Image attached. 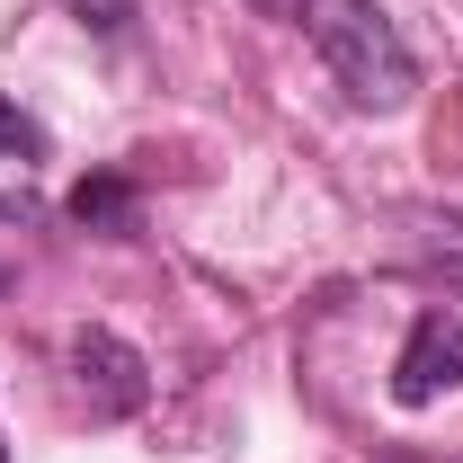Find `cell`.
<instances>
[{
	"instance_id": "6da1fadb",
	"label": "cell",
	"mask_w": 463,
	"mask_h": 463,
	"mask_svg": "<svg viewBox=\"0 0 463 463\" xmlns=\"http://www.w3.org/2000/svg\"><path fill=\"white\" fill-rule=\"evenodd\" d=\"M303 27H312V54L330 62V80H339L356 108H374V116L410 108V90H419V54H410V36L392 27L383 0H312Z\"/></svg>"
},
{
	"instance_id": "7a4b0ae2",
	"label": "cell",
	"mask_w": 463,
	"mask_h": 463,
	"mask_svg": "<svg viewBox=\"0 0 463 463\" xmlns=\"http://www.w3.org/2000/svg\"><path fill=\"white\" fill-rule=\"evenodd\" d=\"M62 365H71V392L90 402V419H125V410L152 402V365L116 330H71L62 339Z\"/></svg>"
},
{
	"instance_id": "3957f363",
	"label": "cell",
	"mask_w": 463,
	"mask_h": 463,
	"mask_svg": "<svg viewBox=\"0 0 463 463\" xmlns=\"http://www.w3.org/2000/svg\"><path fill=\"white\" fill-rule=\"evenodd\" d=\"M392 392H402L410 410L437 402V392H463V312H419L402 339V365H392Z\"/></svg>"
},
{
	"instance_id": "277c9868",
	"label": "cell",
	"mask_w": 463,
	"mask_h": 463,
	"mask_svg": "<svg viewBox=\"0 0 463 463\" xmlns=\"http://www.w3.org/2000/svg\"><path fill=\"white\" fill-rule=\"evenodd\" d=\"M71 214L80 223H134V196H125V178H80L71 187Z\"/></svg>"
},
{
	"instance_id": "5b68a950",
	"label": "cell",
	"mask_w": 463,
	"mask_h": 463,
	"mask_svg": "<svg viewBox=\"0 0 463 463\" xmlns=\"http://www.w3.org/2000/svg\"><path fill=\"white\" fill-rule=\"evenodd\" d=\"M0 152H18V161H36V152H45V125H36L27 108H9V99H0Z\"/></svg>"
},
{
	"instance_id": "8992f818",
	"label": "cell",
	"mask_w": 463,
	"mask_h": 463,
	"mask_svg": "<svg viewBox=\"0 0 463 463\" xmlns=\"http://www.w3.org/2000/svg\"><path fill=\"white\" fill-rule=\"evenodd\" d=\"M250 9H268V18H303L312 0H250Z\"/></svg>"
},
{
	"instance_id": "52a82bcc",
	"label": "cell",
	"mask_w": 463,
	"mask_h": 463,
	"mask_svg": "<svg viewBox=\"0 0 463 463\" xmlns=\"http://www.w3.org/2000/svg\"><path fill=\"white\" fill-rule=\"evenodd\" d=\"M0 463H9V446H0Z\"/></svg>"
},
{
	"instance_id": "ba28073f",
	"label": "cell",
	"mask_w": 463,
	"mask_h": 463,
	"mask_svg": "<svg viewBox=\"0 0 463 463\" xmlns=\"http://www.w3.org/2000/svg\"><path fill=\"white\" fill-rule=\"evenodd\" d=\"M0 286H9V277H0Z\"/></svg>"
}]
</instances>
